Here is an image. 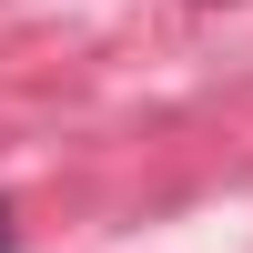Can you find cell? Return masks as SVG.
<instances>
[{
	"instance_id": "cell-1",
	"label": "cell",
	"mask_w": 253,
	"mask_h": 253,
	"mask_svg": "<svg viewBox=\"0 0 253 253\" xmlns=\"http://www.w3.org/2000/svg\"><path fill=\"white\" fill-rule=\"evenodd\" d=\"M0 253H10V203H0Z\"/></svg>"
}]
</instances>
